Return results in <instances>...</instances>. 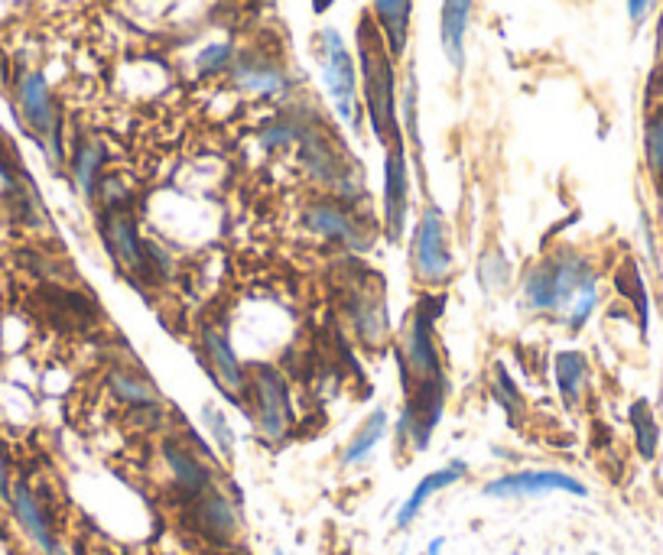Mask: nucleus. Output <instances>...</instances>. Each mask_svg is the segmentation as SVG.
<instances>
[{
    "label": "nucleus",
    "mask_w": 663,
    "mask_h": 555,
    "mask_svg": "<svg viewBox=\"0 0 663 555\" xmlns=\"http://www.w3.org/2000/svg\"><path fill=\"white\" fill-rule=\"evenodd\" d=\"M274 555H287V553H284V549H277V553H274Z\"/></svg>",
    "instance_id": "37"
},
{
    "label": "nucleus",
    "mask_w": 663,
    "mask_h": 555,
    "mask_svg": "<svg viewBox=\"0 0 663 555\" xmlns=\"http://www.w3.org/2000/svg\"><path fill=\"white\" fill-rule=\"evenodd\" d=\"M232 75H235L238 88L257 95V98H280V95H287V85H290L280 65L260 62V58H244L235 65Z\"/></svg>",
    "instance_id": "23"
},
{
    "label": "nucleus",
    "mask_w": 663,
    "mask_h": 555,
    "mask_svg": "<svg viewBox=\"0 0 663 555\" xmlns=\"http://www.w3.org/2000/svg\"><path fill=\"white\" fill-rule=\"evenodd\" d=\"M244 409L257 429V436L267 445L287 442L293 429V399L287 377L274 364H257L247 371V389H244Z\"/></svg>",
    "instance_id": "4"
},
{
    "label": "nucleus",
    "mask_w": 663,
    "mask_h": 555,
    "mask_svg": "<svg viewBox=\"0 0 663 555\" xmlns=\"http://www.w3.org/2000/svg\"><path fill=\"white\" fill-rule=\"evenodd\" d=\"M98 231L105 241V250L111 260L121 267L127 277L150 279V264H147V241L140 237L137 222L127 209H101Z\"/></svg>",
    "instance_id": "11"
},
{
    "label": "nucleus",
    "mask_w": 663,
    "mask_h": 555,
    "mask_svg": "<svg viewBox=\"0 0 663 555\" xmlns=\"http://www.w3.org/2000/svg\"><path fill=\"white\" fill-rule=\"evenodd\" d=\"M442 549H446V536H436L426 543V555H442Z\"/></svg>",
    "instance_id": "36"
},
{
    "label": "nucleus",
    "mask_w": 663,
    "mask_h": 555,
    "mask_svg": "<svg viewBox=\"0 0 663 555\" xmlns=\"http://www.w3.org/2000/svg\"><path fill=\"white\" fill-rule=\"evenodd\" d=\"M596 309H599V277H592L576 292L573 306H569L566 316H563V325H566L569 332H582V329L592 322Z\"/></svg>",
    "instance_id": "30"
},
{
    "label": "nucleus",
    "mask_w": 663,
    "mask_h": 555,
    "mask_svg": "<svg viewBox=\"0 0 663 555\" xmlns=\"http://www.w3.org/2000/svg\"><path fill=\"white\" fill-rule=\"evenodd\" d=\"M446 377H432L407 389L404 413L397 419V448L400 451H426L436 426L442 423L446 413Z\"/></svg>",
    "instance_id": "8"
},
{
    "label": "nucleus",
    "mask_w": 663,
    "mask_h": 555,
    "mask_svg": "<svg viewBox=\"0 0 663 555\" xmlns=\"http://www.w3.org/2000/svg\"><path fill=\"white\" fill-rule=\"evenodd\" d=\"M101 167H105V147H101L98 140H85V143L75 147V157H72V179H75V189H78L85 199H95V195H98Z\"/></svg>",
    "instance_id": "25"
},
{
    "label": "nucleus",
    "mask_w": 663,
    "mask_h": 555,
    "mask_svg": "<svg viewBox=\"0 0 663 555\" xmlns=\"http://www.w3.org/2000/svg\"><path fill=\"white\" fill-rule=\"evenodd\" d=\"M488 389H491V399L511 416V419H521L527 403H524V393L517 387V381L511 377V371L504 364H494L491 371V381H488Z\"/></svg>",
    "instance_id": "29"
},
{
    "label": "nucleus",
    "mask_w": 663,
    "mask_h": 555,
    "mask_svg": "<svg viewBox=\"0 0 663 555\" xmlns=\"http://www.w3.org/2000/svg\"><path fill=\"white\" fill-rule=\"evenodd\" d=\"M377 30L384 33V43L391 56H404L407 36H410V17H414V0H371Z\"/></svg>",
    "instance_id": "24"
},
{
    "label": "nucleus",
    "mask_w": 663,
    "mask_h": 555,
    "mask_svg": "<svg viewBox=\"0 0 663 555\" xmlns=\"http://www.w3.org/2000/svg\"><path fill=\"white\" fill-rule=\"evenodd\" d=\"M20 108H23V117L26 124L46 137L53 143V157H60V130H56V105H53V95H50V85L40 72H30L23 82H20Z\"/></svg>",
    "instance_id": "18"
},
{
    "label": "nucleus",
    "mask_w": 663,
    "mask_h": 555,
    "mask_svg": "<svg viewBox=\"0 0 663 555\" xmlns=\"http://www.w3.org/2000/svg\"><path fill=\"white\" fill-rule=\"evenodd\" d=\"M302 224L312 237L319 241H329V244H339L345 250H355L362 254L371 247V231L359 222V215L345 205V202H312L306 205L302 212Z\"/></svg>",
    "instance_id": "12"
},
{
    "label": "nucleus",
    "mask_w": 663,
    "mask_h": 555,
    "mask_svg": "<svg viewBox=\"0 0 663 555\" xmlns=\"http://www.w3.org/2000/svg\"><path fill=\"white\" fill-rule=\"evenodd\" d=\"M199 419H202L208 439H212V445H215V451L222 455V461H232V455H235V429H232L225 409L215 406V403H202Z\"/></svg>",
    "instance_id": "28"
},
{
    "label": "nucleus",
    "mask_w": 663,
    "mask_h": 555,
    "mask_svg": "<svg viewBox=\"0 0 663 555\" xmlns=\"http://www.w3.org/2000/svg\"><path fill=\"white\" fill-rule=\"evenodd\" d=\"M553 384H556V393L563 399L566 409H576L586 393H589V384H592V364L582 351L576 348H566V351H556L553 357Z\"/></svg>",
    "instance_id": "19"
},
{
    "label": "nucleus",
    "mask_w": 663,
    "mask_h": 555,
    "mask_svg": "<svg viewBox=\"0 0 663 555\" xmlns=\"http://www.w3.org/2000/svg\"><path fill=\"white\" fill-rule=\"evenodd\" d=\"M596 274L592 260L576 247H559L546 254L521 279V306L531 316H556L563 322L576 292Z\"/></svg>",
    "instance_id": "1"
},
{
    "label": "nucleus",
    "mask_w": 663,
    "mask_h": 555,
    "mask_svg": "<svg viewBox=\"0 0 663 555\" xmlns=\"http://www.w3.org/2000/svg\"><path fill=\"white\" fill-rule=\"evenodd\" d=\"M0 498H10V478H7V461L0 455Z\"/></svg>",
    "instance_id": "35"
},
{
    "label": "nucleus",
    "mask_w": 663,
    "mask_h": 555,
    "mask_svg": "<svg viewBox=\"0 0 663 555\" xmlns=\"http://www.w3.org/2000/svg\"><path fill=\"white\" fill-rule=\"evenodd\" d=\"M407 218H410V169L404 157V143L397 140L387 147L384 160V231L391 244L404 237Z\"/></svg>",
    "instance_id": "14"
},
{
    "label": "nucleus",
    "mask_w": 663,
    "mask_h": 555,
    "mask_svg": "<svg viewBox=\"0 0 663 555\" xmlns=\"http://www.w3.org/2000/svg\"><path fill=\"white\" fill-rule=\"evenodd\" d=\"M644 150H648V167L663 175V114L651 117L648 134H644Z\"/></svg>",
    "instance_id": "33"
},
{
    "label": "nucleus",
    "mask_w": 663,
    "mask_h": 555,
    "mask_svg": "<svg viewBox=\"0 0 663 555\" xmlns=\"http://www.w3.org/2000/svg\"><path fill=\"white\" fill-rule=\"evenodd\" d=\"M404 120H407V134H410V143H414V150H417V163H420V85H417V72H414V68H410L407 88H404Z\"/></svg>",
    "instance_id": "31"
},
{
    "label": "nucleus",
    "mask_w": 663,
    "mask_h": 555,
    "mask_svg": "<svg viewBox=\"0 0 663 555\" xmlns=\"http://www.w3.org/2000/svg\"><path fill=\"white\" fill-rule=\"evenodd\" d=\"M185 439H163L160 442V465L167 471L170 488L180 494L182 500L202 498L205 491L215 488V455L208 445H199L195 436Z\"/></svg>",
    "instance_id": "7"
},
{
    "label": "nucleus",
    "mask_w": 663,
    "mask_h": 555,
    "mask_svg": "<svg viewBox=\"0 0 663 555\" xmlns=\"http://www.w3.org/2000/svg\"><path fill=\"white\" fill-rule=\"evenodd\" d=\"M462 478H469V465H466L462 458H452L449 465H442V468L423 474L420 481H417V488H414V491L407 494V500L397 506V513H394V530H400V533L410 530V526L417 523V516L423 513V506L436 498V494H442L446 488L459 484Z\"/></svg>",
    "instance_id": "16"
},
{
    "label": "nucleus",
    "mask_w": 663,
    "mask_h": 555,
    "mask_svg": "<svg viewBox=\"0 0 663 555\" xmlns=\"http://www.w3.org/2000/svg\"><path fill=\"white\" fill-rule=\"evenodd\" d=\"M488 500H537L553 498V494H569V498H589V488L559 468H521L491 478L482 488Z\"/></svg>",
    "instance_id": "9"
},
{
    "label": "nucleus",
    "mask_w": 663,
    "mask_h": 555,
    "mask_svg": "<svg viewBox=\"0 0 663 555\" xmlns=\"http://www.w3.org/2000/svg\"><path fill=\"white\" fill-rule=\"evenodd\" d=\"M105 389H108L121 406L137 409V413H157V409L163 406V396H160L157 384H153L143 371H137V367H130V364H115V367L105 374Z\"/></svg>",
    "instance_id": "17"
},
{
    "label": "nucleus",
    "mask_w": 663,
    "mask_h": 555,
    "mask_svg": "<svg viewBox=\"0 0 663 555\" xmlns=\"http://www.w3.org/2000/svg\"><path fill=\"white\" fill-rule=\"evenodd\" d=\"M442 306H446V296L429 292L404 319V329L397 338V361H400V377L407 389L423 381L442 377V354L436 344V322L442 316Z\"/></svg>",
    "instance_id": "3"
},
{
    "label": "nucleus",
    "mask_w": 663,
    "mask_h": 555,
    "mask_svg": "<svg viewBox=\"0 0 663 555\" xmlns=\"http://www.w3.org/2000/svg\"><path fill=\"white\" fill-rule=\"evenodd\" d=\"M475 279L482 286V292L488 296H498L511 286V260L501 247H484L482 257H479V267H475Z\"/></svg>",
    "instance_id": "27"
},
{
    "label": "nucleus",
    "mask_w": 663,
    "mask_h": 555,
    "mask_svg": "<svg viewBox=\"0 0 663 555\" xmlns=\"http://www.w3.org/2000/svg\"><path fill=\"white\" fill-rule=\"evenodd\" d=\"M199 354L205 361L208 377L215 381V387L222 389L232 403H244V389H247V367L242 364L232 334L222 325H202L199 334Z\"/></svg>",
    "instance_id": "10"
},
{
    "label": "nucleus",
    "mask_w": 663,
    "mask_h": 555,
    "mask_svg": "<svg viewBox=\"0 0 663 555\" xmlns=\"http://www.w3.org/2000/svg\"><path fill=\"white\" fill-rule=\"evenodd\" d=\"M316 58L322 68L325 92L335 105V114L359 130V72L345 40L335 30H319L316 36Z\"/></svg>",
    "instance_id": "5"
},
{
    "label": "nucleus",
    "mask_w": 663,
    "mask_h": 555,
    "mask_svg": "<svg viewBox=\"0 0 663 555\" xmlns=\"http://www.w3.org/2000/svg\"><path fill=\"white\" fill-rule=\"evenodd\" d=\"M628 419H631V433H634L638 455L644 461H654L657 448H661V426H657V416H654L651 403L648 399H634L631 409H628Z\"/></svg>",
    "instance_id": "26"
},
{
    "label": "nucleus",
    "mask_w": 663,
    "mask_h": 555,
    "mask_svg": "<svg viewBox=\"0 0 663 555\" xmlns=\"http://www.w3.org/2000/svg\"><path fill=\"white\" fill-rule=\"evenodd\" d=\"M651 3H654V0H628V17H631L634 23L644 20V13L651 10Z\"/></svg>",
    "instance_id": "34"
},
{
    "label": "nucleus",
    "mask_w": 663,
    "mask_h": 555,
    "mask_svg": "<svg viewBox=\"0 0 663 555\" xmlns=\"http://www.w3.org/2000/svg\"><path fill=\"white\" fill-rule=\"evenodd\" d=\"M189 520L215 546H232L238 540V533H242L238 500L228 498L222 488H212L202 498L189 500Z\"/></svg>",
    "instance_id": "13"
},
{
    "label": "nucleus",
    "mask_w": 663,
    "mask_h": 555,
    "mask_svg": "<svg viewBox=\"0 0 663 555\" xmlns=\"http://www.w3.org/2000/svg\"><path fill=\"white\" fill-rule=\"evenodd\" d=\"M10 506H13L17 523L23 526V533L30 536V543H33L40 553H60V536H56L53 516H50V510L43 506V500L36 498V491H33L30 484H20V481L10 484Z\"/></svg>",
    "instance_id": "15"
},
{
    "label": "nucleus",
    "mask_w": 663,
    "mask_h": 555,
    "mask_svg": "<svg viewBox=\"0 0 663 555\" xmlns=\"http://www.w3.org/2000/svg\"><path fill=\"white\" fill-rule=\"evenodd\" d=\"M387 429H391V413H387L384 406L371 409V413L364 416L362 426L355 429V436H352V439L345 442V448H342L339 465H342L345 471L367 465V461L374 458V451L381 448V442L387 439Z\"/></svg>",
    "instance_id": "21"
},
{
    "label": "nucleus",
    "mask_w": 663,
    "mask_h": 555,
    "mask_svg": "<svg viewBox=\"0 0 663 555\" xmlns=\"http://www.w3.org/2000/svg\"><path fill=\"white\" fill-rule=\"evenodd\" d=\"M349 319L364 344H381L391 334V316L387 302L374 289H359L349 302Z\"/></svg>",
    "instance_id": "22"
},
{
    "label": "nucleus",
    "mask_w": 663,
    "mask_h": 555,
    "mask_svg": "<svg viewBox=\"0 0 663 555\" xmlns=\"http://www.w3.org/2000/svg\"><path fill=\"white\" fill-rule=\"evenodd\" d=\"M472 3L475 0H442V13H439V43L456 72L466 68V36L472 23Z\"/></svg>",
    "instance_id": "20"
},
{
    "label": "nucleus",
    "mask_w": 663,
    "mask_h": 555,
    "mask_svg": "<svg viewBox=\"0 0 663 555\" xmlns=\"http://www.w3.org/2000/svg\"><path fill=\"white\" fill-rule=\"evenodd\" d=\"M589 555H602V553H589Z\"/></svg>",
    "instance_id": "38"
},
{
    "label": "nucleus",
    "mask_w": 663,
    "mask_h": 555,
    "mask_svg": "<svg viewBox=\"0 0 663 555\" xmlns=\"http://www.w3.org/2000/svg\"><path fill=\"white\" fill-rule=\"evenodd\" d=\"M232 46L228 43H212V46H205L199 56H195V68H199V75H215V72H222V68H228L232 65Z\"/></svg>",
    "instance_id": "32"
},
{
    "label": "nucleus",
    "mask_w": 663,
    "mask_h": 555,
    "mask_svg": "<svg viewBox=\"0 0 663 555\" xmlns=\"http://www.w3.org/2000/svg\"><path fill=\"white\" fill-rule=\"evenodd\" d=\"M359 58H362L364 105L374 127V137L391 147L400 140L397 134V95H394V68L384 53V33L364 17L359 23Z\"/></svg>",
    "instance_id": "2"
},
{
    "label": "nucleus",
    "mask_w": 663,
    "mask_h": 555,
    "mask_svg": "<svg viewBox=\"0 0 663 555\" xmlns=\"http://www.w3.org/2000/svg\"><path fill=\"white\" fill-rule=\"evenodd\" d=\"M410 267L414 277L420 279L423 286L439 289L452 279L456 260H452V244H449V227L446 218L436 205H426L420 222L414 227L410 237Z\"/></svg>",
    "instance_id": "6"
},
{
    "label": "nucleus",
    "mask_w": 663,
    "mask_h": 555,
    "mask_svg": "<svg viewBox=\"0 0 663 555\" xmlns=\"http://www.w3.org/2000/svg\"><path fill=\"white\" fill-rule=\"evenodd\" d=\"M400 555H404V553H400Z\"/></svg>",
    "instance_id": "39"
}]
</instances>
